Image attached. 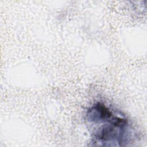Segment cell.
<instances>
[{"label": "cell", "instance_id": "cell-1", "mask_svg": "<svg viewBox=\"0 0 147 147\" xmlns=\"http://www.w3.org/2000/svg\"><path fill=\"white\" fill-rule=\"evenodd\" d=\"M86 118L92 125V142L96 145L122 146L133 141L134 132L128 119L104 103L93 104Z\"/></svg>", "mask_w": 147, "mask_h": 147}]
</instances>
